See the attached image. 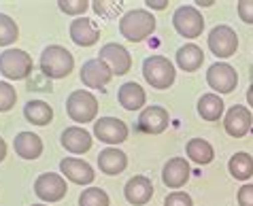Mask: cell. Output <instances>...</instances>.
Here are the masks:
<instances>
[{
    "mask_svg": "<svg viewBox=\"0 0 253 206\" xmlns=\"http://www.w3.org/2000/svg\"><path fill=\"white\" fill-rule=\"evenodd\" d=\"M39 68L47 79H66L75 68V58L66 47L49 45L43 49V53H41Z\"/></svg>",
    "mask_w": 253,
    "mask_h": 206,
    "instance_id": "1",
    "label": "cell"
},
{
    "mask_svg": "<svg viewBox=\"0 0 253 206\" xmlns=\"http://www.w3.org/2000/svg\"><path fill=\"white\" fill-rule=\"evenodd\" d=\"M119 32L130 42H140L156 32V17L147 9H132L119 19Z\"/></svg>",
    "mask_w": 253,
    "mask_h": 206,
    "instance_id": "2",
    "label": "cell"
},
{
    "mask_svg": "<svg viewBox=\"0 0 253 206\" xmlns=\"http://www.w3.org/2000/svg\"><path fill=\"white\" fill-rule=\"evenodd\" d=\"M143 77L153 89H168L174 83V64L164 55H149L143 62Z\"/></svg>",
    "mask_w": 253,
    "mask_h": 206,
    "instance_id": "3",
    "label": "cell"
},
{
    "mask_svg": "<svg viewBox=\"0 0 253 206\" xmlns=\"http://www.w3.org/2000/svg\"><path fill=\"white\" fill-rule=\"evenodd\" d=\"M32 58L24 49H4L0 53V75L6 81H24L32 75Z\"/></svg>",
    "mask_w": 253,
    "mask_h": 206,
    "instance_id": "4",
    "label": "cell"
},
{
    "mask_svg": "<svg viewBox=\"0 0 253 206\" xmlns=\"http://www.w3.org/2000/svg\"><path fill=\"white\" fill-rule=\"evenodd\" d=\"M66 113L75 124H89L98 115V100L92 91L77 89L66 98Z\"/></svg>",
    "mask_w": 253,
    "mask_h": 206,
    "instance_id": "5",
    "label": "cell"
},
{
    "mask_svg": "<svg viewBox=\"0 0 253 206\" xmlns=\"http://www.w3.org/2000/svg\"><path fill=\"white\" fill-rule=\"evenodd\" d=\"M172 26L181 37L185 39H198L202 30H205V17L202 13L192 4H183L174 11L172 15Z\"/></svg>",
    "mask_w": 253,
    "mask_h": 206,
    "instance_id": "6",
    "label": "cell"
},
{
    "mask_svg": "<svg viewBox=\"0 0 253 206\" xmlns=\"http://www.w3.org/2000/svg\"><path fill=\"white\" fill-rule=\"evenodd\" d=\"M66 179L62 174H53V172H43L37 176L34 181V194H37L43 202H60L66 196Z\"/></svg>",
    "mask_w": 253,
    "mask_h": 206,
    "instance_id": "7",
    "label": "cell"
},
{
    "mask_svg": "<svg viewBox=\"0 0 253 206\" xmlns=\"http://www.w3.org/2000/svg\"><path fill=\"white\" fill-rule=\"evenodd\" d=\"M207 83L211 89H215V94H232L236 89L238 75L236 70L226 62H215L213 66L207 70Z\"/></svg>",
    "mask_w": 253,
    "mask_h": 206,
    "instance_id": "8",
    "label": "cell"
},
{
    "mask_svg": "<svg viewBox=\"0 0 253 206\" xmlns=\"http://www.w3.org/2000/svg\"><path fill=\"white\" fill-rule=\"evenodd\" d=\"M209 49L217 58H232L238 49V34L230 26H215L209 32Z\"/></svg>",
    "mask_w": 253,
    "mask_h": 206,
    "instance_id": "9",
    "label": "cell"
},
{
    "mask_svg": "<svg viewBox=\"0 0 253 206\" xmlns=\"http://www.w3.org/2000/svg\"><path fill=\"white\" fill-rule=\"evenodd\" d=\"M94 136L107 145H122L128 138V125L117 117H100L94 124Z\"/></svg>",
    "mask_w": 253,
    "mask_h": 206,
    "instance_id": "10",
    "label": "cell"
},
{
    "mask_svg": "<svg viewBox=\"0 0 253 206\" xmlns=\"http://www.w3.org/2000/svg\"><path fill=\"white\" fill-rule=\"evenodd\" d=\"M98 58L109 64L113 75H126V73H130V68H132L130 51L124 45H119V42H107V45H102Z\"/></svg>",
    "mask_w": 253,
    "mask_h": 206,
    "instance_id": "11",
    "label": "cell"
},
{
    "mask_svg": "<svg viewBox=\"0 0 253 206\" xmlns=\"http://www.w3.org/2000/svg\"><path fill=\"white\" fill-rule=\"evenodd\" d=\"M111 79H113V70H111L109 64L102 62L100 58L87 60L81 66V81L89 89H98V87L102 89Z\"/></svg>",
    "mask_w": 253,
    "mask_h": 206,
    "instance_id": "12",
    "label": "cell"
},
{
    "mask_svg": "<svg viewBox=\"0 0 253 206\" xmlns=\"http://www.w3.org/2000/svg\"><path fill=\"white\" fill-rule=\"evenodd\" d=\"M170 124V115L164 106L151 104L145 106L138 115V130L145 134H162Z\"/></svg>",
    "mask_w": 253,
    "mask_h": 206,
    "instance_id": "13",
    "label": "cell"
},
{
    "mask_svg": "<svg viewBox=\"0 0 253 206\" xmlns=\"http://www.w3.org/2000/svg\"><path fill=\"white\" fill-rule=\"evenodd\" d=\"M189 174L192 170H189L185 158H170L162 168V181L170 189H181L189 181Z\"/></svg>",
    "mask_w": 253,
    "mask_h": 206,
    "instance_id": "14",
    "label": "cell"
},
{
    "mask_svg": "<svg viewBox=\"0 0 253 206\" xmlns=\"http://www.w3.org/2000/svg\"><path fill=\"white\" fill-rule=\"evenodd\" d=\"M223 127H226V132L232 138H243L251 130V111L241 104L232 106L226 113V117H223Z\"/></svg>",
    "mask_w": 253,
    "mask_h": 206,
    "instance_id": "15",
    "label": "cell"
},
{
    "mask_svg": "<svg viewBox=\"0 0 253 206\" xmlns=\"http://www.w3.org/2000/svg\"><path fill=\"white\" fill-rule=\"evenodd\" d=\"M60 143L62 147L66 149L68 153H75V155H81V153H87L92 149V134H89L85 127H79V125H70L62 132L60 136Z\"/></svg>",
    "mask_w": 253,
    "mask_h": 206,
    "instance_id": "16",
    "label": "cell"
},
{
    "mask_svg": "<svg viewBox=\"0 0 253 206\" xmlns=\"http://www.w3.org/2000/svg\"><path fill=\"white\" fill-rule=\"evenodd\" d=\"M60 172L66 176L70 183H77V185H89L94 181V168L83 160L77 158H64L60 162Z\"/></svg>",
    "mask_w": 253,
    "mask_h": 206,
    "instance_id": "17",
    "label": "cell"
},
{
    "mask_svg": "<svg viewBox=\"0 0 253 206\" xmlns=\"http://www.w3.org/2000/svg\"><path fill=\"white\" fill-rule=\"evenodd\" d=\"M70 39L79 47H92L100 39V30L96 28L92 19L83 15V17H77L75 21H70Z\"/></svg>",
    "mask_w": 253,
    "mask_h": 206,
    "instance_id": "18",
    "label": "cell"
},
{
    "mask_svg": "<svg viewBox=\"0 0 253 206\" xmlns=\"http://www.w3.org/2000/svg\"><path fill=\"white\" fill-rule=\"evenodd\" d=\"M124 194H126V200L134 206H143L147 204L153 198V183L151 179L147 176H132V179L126 183L124 187Z\"/></svg>",
    "mask_w": 253,
    "mask_h": 206,
    "instance_id": "19",
    "label": "cell"
},
{
    "mask_svg": "<svg viewBox=\"0 0 253 206\" xmlns=\"http://www.w3.org/2000/svg\"><path fill=\"white\" fill-rule=\"evenodd\" d=\"M126 166H128V155L117 147H107L98 155V168H100L102 174H109V176L122 174Z\"/></svg>",
    "mask_w": 253,
    "mask_h": 206,
    "instance_id": "20",
    "label": "cell"
},
{
    "mask_svg": "<svg viewBox=\"0 0 253 206\" xmlns=\"http://www.w3.org/2000/svg\"><path fill=\"white\" fill-rule=\"evenodd\" d=\"M13 149L22 160H37L43 153V140L32 132H19L13 140Z\"/></svg>",
    "mask_w": 253,
    "mask_h": 206,
    "instance_id": "21",
    "label": "cell"
},
{
    "mask_svg": "<svg viewBox=\"0 0 253 206\" xmlns=\"http://www.w3.org/2000/svg\"><path fill=\"white\" fill-rule=\"evenodd\" d=\"M117 100L126 111H138V109H143L145 106L147 96H145V89L140 87L138 83L128 81V83H124L122 87H119Z\"/></svg>",
    "mask_w": 253,
    "mask_h": 206,
    "instance_id": "22",
    "label": "cell"
},
{
    "mask_svg": "<svg viewBox=\"0 0 253 206\" xmlns=\"http://www.w3.org/2000/svg\"><path fill=\"white\" fill-rule=\"evenodd\" d=\"M202 62H205V53H202V49L196 45V42H187V45L179 47L177 51V66L181 70H185V73H196Z\"/></svg>",
    "mask_w": 253,
    "mask_h": 206,
    "instance_id": "23",
    "label": "cell"
},
{
    "mask_svg": "<svg viewBox=\"0 0 253 206\" xmlns=\"http://www.w3.org/2000/svg\"><path fill=\"white\" fill-rule=\"evenodd\" d=\"M223 100L219 94H215V91H211V94H205L200 96L198 100V115L202 119H207V122H219V117L223 115Z\"/></svg>",
    "mask_w": 253,
    "mask_h": 206,
    "instance_id": "24",
    "label": "cell"
},
{
    "mask_svg": "<svg viewBox=\"0 0 253 206\" xmlns=\"http://www.w3.org/2000/svg\"><path fill=\"white\" fill-rule=\"evenodd\" d=\"M24 117L32 125H47L53 119V109L45 100H30L24 106Z\"/></svg>",
    "mask_w": 253,
    "mask_h": 206,
    "instance_id": "25",
    "label": "cell"
},
{
    "mask_svg": "<svg viewBox=\"0 0 253 206\" xmlns=\"http://www.w3.org/2000/svg\"><path fill=\"white\" fill-rule=\"evenodd\" d=\"M185 153H187L189 160L196 162V164H200V166L211 164L213 158H215L213 145H211L209 140H205V138H192L187 143V147H185Z\"/></svg>",
    "mask_w": 253,
    "mask_h": 206,
    "instance_id": "26",
    "label": "cell"
},
{
    "mask_svg": "<svg viewBox=\"0 0 253 206\" xmlns=\"http://www.w3.org/2000/svg\"><path fill=\"white\" fill-rule=\"evenodd\" d=\"M228 170H230V174L234 176L236 181H247V179L253 176V158L249 153H245V151H238V153H234L230 158Z\"/></svg>",
    "mask_w": 253,
    "mask_h": 206,
    "instance_id": "27",
    "label": "cell"
},
{
    "mask_svg": "<svg viewBox=\"0 0 253 206\" xmlns=\"http://www.w3.org/2000/svg\"><path fill=\"white\" fill-rule=\"evenodd\" d=\"M19 39V28L15 19L0 13V47H9Z\"/></svg>",
    "mask_w": 253,
    "mask_h": 206,
    "instance_id": "28",
    "label": "cell"
},
{
    "mask_svg": "<svg viewBox=\"0 0 253 206\" xmlns=\"http://www.w3.org/2000/svg\"><path fill=\"white\" fill-rule=\"evenodd\" d=\"M109 194L100 187H87L79 196V206H109Z\"/></svg>",
    "mask_w": 253,
    "mask_h": 206,
    "instance_id": "29",
    "label": "cell"
},
{
    "mask_svg": "<svg viewBox=\"0 0 253 206\" xmlns=\"http://www.w3.org/2000/svg\"><path fill=\"white\" fill-rule=\"evenodd\" d=\"M58 9L66 15H75V17H83L87 9H92V2L87 0H60Z\"/></svg>",
    "mask_w": 253,
    "mask_h": 206,
    "instance_id": "30",
    "label": "cell"
},
{
    "mask_svg": "<svg viewBox=\"0 0 253 206\" xmlns=\"http://www.w3.org/2000/svg\"><path fill=\"white\" fill-rule=\"evenodd\" d=\"M17 102V91L9 81H0V113H9Z\"/></svg>",
    "mask_w": 253,
    "mask_h": 206,
    "instance_id": "31",
    "label": "cell"
},
{
    "mask_svg": "<svg viewBox=\"0 0 253 206\" xmlns=\"http://www.w3.org/2000/svg\"><path fill=\"white\" fill-rule=\"evenodd\" d=\"M92 9L96 15L104 19H113L122 13V2H100V0H96V2H92Z\"/></svg>",
    "mask_w": 253,
    "mask_h": 206,
    "instance_id": "32",
    "label": "cell"
},
{
    "mask_svg": "<svg viewBox=\"0 0 253 206\" xmlns=\"http://www.w3.org/2000/svg\"><path fill=\"white\" fill-rule=\"evenodd\" d=\"M164 206H194V202L185 191H172V194L166 196Z\"/></svg>",
    "mask_w": 253,
    "mask_h": 206,
    "instance_id": "33",
    "label": "cell"
},
{
    "mask_svg": "<svg viewBox=\"0 0 253 206\" xmlns=\"http://www.w3.org/2000/svg\"><path fill=\"white\" fill-rule=\"evenodd\" d=\"M28 89H34V91H51V79H47V77L41 73L39 77H32V79L28 81Z\"/></svg>",
    "mask_w": 253,
    "mask_h": 206,
    "instance_id": "34",
    "label": "cell"
},
{
    "mask_svg": "<svg viewBox=\"0 0 253 206\" xmlns=\"http://www.w3.org/2000/svg\"><path fill=\"white\" fill-rule=\"evenodd\" d=\"M236 11L245 24H253V0H241L236 4Z\"/></svg>",
    "mask_w": 253,
    "mask_h": 206,
    "instance_id": "35",
    "label": "cell"
},
{
    "mask_svg": "<svg viewBox=\"0 0 253 206\" xmlns=\"http://www.w3.org/2000/svg\"><path fill=\"white\" fill-rule=\"evenodd\" d=\"M236 200H238V206H253V185L251 183H245V185L238 189Z\"/></svg>",
    "mask_w": 253,
    "mask_h": 206,
    "instance_id": "36",
    "label": "cell"
},
{
    "mask_svg": "<svg viewBox=\"0 0 253 206\" xmlns=\"http://www.w3.org/2000/svg\"><path fill=\"white\" fill-rule=\"evenodd\" d=\"M147 6H149L151 11H162V9H166V4H168V0H147L145 2Z\"/></svg>",
    "mask_w": 253,
    "mask_h": 206,
    "instance_id": "37",
    "label": "cell"
},
{
    "mask_svg": "<svg viewBox=\"0 0 253 206\" xmlns=\"http://www.w3.org/2000/svg\"><path fill=\"white\" fill-rule=\"evenodd\" d=\"M4 158H6V143L0 138V162H2Z\"/></svg>",
    "mask_w": 253,
    "mask_h": 206,
    "instance_id": "38",
    "label": "cell"
},
{
    "mask_svg": "<svg viewBox=\"0 0 253 206\" xmlns=\"http://www.w3.org/2000/svg\"><path fill=\"white\" fill-rule=\"evenodd\" d=\"M247 102H249V106H253V83L249 85V89H247Z\"/></svg>",
    "mask_w": 253,
    "mask_h": 206,
    "instance_id": "39",
    "label": "cell"
},
{
    "mask_svg": "<svg viewBox=\"0 0 253 206\" xmlns=\"http://www.w3.org/2000/svg\"><path fill=\"white\" fill-rule=\"evenodd\" d=\"M196 4H200V6H213L215 2H213V0H198Z\"/></svg>",
    "mask_w": 253,
    "mask_h": 206,
    "instance_id": "40",
    "label": "cell"
},
{
    "mask_svg": "<svg viewBox=\"0 0 253 206\" xmlns=\"http://www.w3.org/2000/svg\"><path fill=\"white\" fill-rule=\"evenodd\" d=\"M32 206H47V204H32Z\"/></svg>",
    "mask_w": 253,
    "mask_h": 206,
    "instance_id": "41",
    "label": "cell"
}]
</instances>
